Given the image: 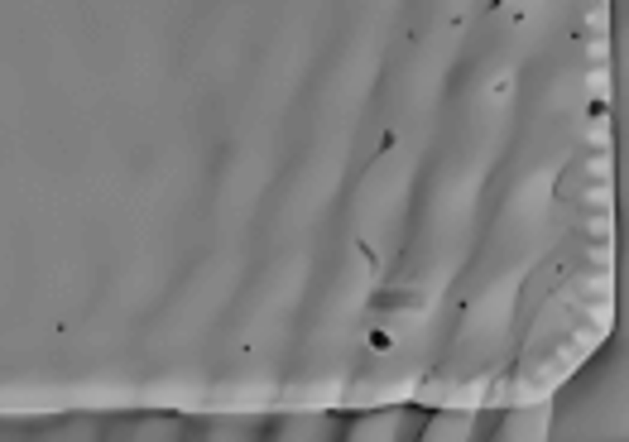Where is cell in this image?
Returning a JSON list of instances; mask_svg holds the SVG:
<instances>
[{
    "mask_svg": "<svg viewBox=\"0 0 629 442\" xmlns=\"http://www.w3.org/2000/svg\"><path fill=\"white\" fill-rule=\"evenodd\" d=\"M586 231H591L596 240H610V236H615V217H610V212H601V217L586 221Z\"/></svg>",
    "mask_w": 629,
    "mask_h": 442,
    "instance_id": "4",
    "label": "cell"
},
{
    "mask_svg": "<svg viewBox=\"0 0 629 442\" xmlns=\"http://www.w3.org/2000/svg\"><path fill=\"white\" fill-rule=\"evenodd\" d=\"M586 82H591V92H596V97H610V92H615V77H610V68H606V63H596V68L586 73Z\"/></svg>",
    "mask_w": 629,
    "mask_h": 442,
    "instance_id": "2",
    "label": "cell"
},
{
    "mask_svg": "<svg viewBox=\"0 0 629 442\" xmlns=\"http://www.w3.org/2000/svg\"><path fill=\"white\" fill-rule=\"evenodd\" d=\"M591 265L610 269V265H615V250H610V245H596V250H591Z\"/></svg>",
    "mask_w": 629,
    "mask_h": 442,
    "instance_id": "7",
    "label": "cell"
},
{
    "mask_svg": "<svg viewBox=\"0 0 629 442\" xmlns=\"http://www.w3.org/2000/svg\"><path fill=\"white\" fill-rule=\"evenodd\" d=\"M586 144H591V149H610V125H606V120H596V125L586 130Z\"/></svg>",
    "mask_w": 629,
    "mask_h": 442,
    "instance_id": "5",
    "label": "cell"
},
{
    "mask_svg": "<svg viewBox=\"0 0 629 442\" xmlns=\"http://www.w3.org/2000/svg\"><path fill=\"white\" fill-rule=\"evenodd\" d=\"M610 202H615V188H610V178H596V183L586 188V207H596V212H610Z\"/></svg>",
    "mask_w": 629,
    "mask_h": 442,
    "instance_id": "1",
    "label": "cell"
},
{
    "mask_svg": "<svg viewBox=\"0 0 629 442\" xmlns=\"http://www.w3.org/2000/svg\"><path fill=\"white\" fill-rule=\"evenodd\" d=\"M586 58H591V63H610V39H606V34L591 39V44H586Z\"/></svg>",
    "mask_w": 629,
    "mask_h": 442,
    "instance_id": "6",
    "label": "cell"
},
{
    "mask_svg": "<svg viewBox=\"0 0 629 442\" xmlns=\"http://www.w3.org/2000/svg\"><path fill=\"white\" fill-rule=\"evenodd\" d=\"M586 173H591V178H610V173H615V154H610V149H596V154L586 159Z\"/></svg>",
    "mask_w": 629,
    "mask_h": 442,
    "instance_id": "3",
    "label": "cell"
},
{
    "mask_svg": "<svg viewBox=\"0 0 629 442\" xmlns=\"http://www.w3.org/2000/svg\"><path fill=\"white\" fill-rule=\"evenodd\" d=\"M606 24H610V19H606V10H591V15H586V29H596V34H606Z\"/></svg>",
    "mask_w": 629,
    "mask_h": 442,
    "instance_id": "8",
    "label": "cell"
}]
</instances>
